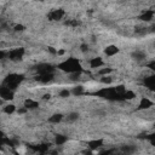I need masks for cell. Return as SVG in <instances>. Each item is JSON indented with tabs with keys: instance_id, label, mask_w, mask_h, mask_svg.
Here are the masks:
<instances>
[{
	"instance_id": "obj_1",
	"label": "cell",
	"mask_w": 155,
	"mask_h": 155,
	"mask_svg": "<svg viewBox=\"0 0 155 155\" xmlns=\"http://www.w3.org/2000/svg\"><path fill=\"white\" fill-rule=\"evenodd\" d=\"M58 68L63 71L69 73V74L76 73V71H80V63L76 58H67L58 64Z\"/></svg>"
},
{
	"instance_id": "obj_2",
	"label": "cell",
	"mask_w": 155,
	"mask_h": 155,
	"mask_svg": "<svg viewBox=\"0 0 155 155\" xmlns=\"http://www.w3.org/2000/svg\"><path fill=\"white\" fill-rule=\"evenodd\" d=\"M15 96L13 90H11L10 87H7L6 85L0 86V98L4 101H12Z\"/></svg>"
},
{
	"instance_id": "obj_3",
	"label": "cell",
	"mask_w": 155,
	"mask_h": 155,
	"mask_svg": "<svg viewBox=\"0 0 155 155\" xmlns=\"http://www.w3.org/2000/svg\"><path fill=\"white\" fill-rule=\"evenodd\" d=\"M24 54V50L23 48H13L8 52V59L11 61H19Z\"/></svg>"
},
{
	"instance_id": "obj_4",
	"label": "cell",
	"mask_w": 155,
	"mask_h": 155,
	"mask_svg": "<svg viewBox=\"0 0 155 155\" xmlns=\"http://www.w3.org/2000/svg\"><path fill=\"white\" fill-rule=\"evenodd\" d=\"M153 105H154V102H153L150 98H148V97H142V98L139 99V103H138V107H139V109H142V110H148V109H150Z\"/></svg>"
},
{
	"instance_id": "obj_5",
	"label": "cell",
	"mask_w": 155,
	"mask_h": 155,
	"mask_svg": "<svg viewBox=\"0 0 155 155\" xmlns=\"http://www.w3.org/2000/svg\"><path fill=\"white\" fill-rule=\"evenodd\" d=\"M64 15H65V13H64L63 10L57 8V10H52V11L48 13V18H50L51 21H61V19H63Z\"/></svg>"
},
{
	"instance_id": "obj_6",
	"label": "cell",
	"mask_w": 155,
	"mask_h": 155,
	"mask_svg": "<svg viewBox=\"0 0 155 155\" xmlns=\"http://www.w3.org/2000/svg\"><path fill=\"white\" fill-rule=\"evenodd\" d=\"M87 144H88L87 147L92 149V153H99L98 148H102L103 144H104V142H103V139H92Z\"/></svg>"
},
{
	"instance_id": "obj_7",
	"label": "cell",
	"mask_w": 155,
	"mask_h": 155,
	"mask_svg": "<svg viewBox=\"0 0 155 155\" xmlns=\"http://www.w3.org/2000/svg\"><path fill=\"white\" fill-rule=\"evenodd\" d=\"M88 65L91 69H98V68L104 65V61L101 57H93L88 61Z\"/></svg>"
},
{
	"instance_id": "obj_8",
	"label": "cell",
	"mask_w": 155,
	"mask_h": 155,
	"mask_svg": "<svg viewBox=\"0 0 155 155\" xmlns=\"http://www.w3.org/2000/svg\"><path fill=\"white\" fill-rule=\"evenodd\" d=\"M23 107L27 108L28 110H34V109H38L39 108V102L33 99V98H27L23 103Z\"/></svg>"
},
{
	"instance_id": "obj_9",
	"label": "cell",
	"mask_w": 155,
	"mask_h": 155,
	"mask_svg": "<svg viewBox=\"0 0 155 155\" xmlns=\"http://www.w3.org/2000/svg\"><path fill=\"white\" fill-rule=\"evenodd\" d=\"M104 53L108 56V57H114L119 53V47L116 45H108L105 48H104Z\"/></svg>"
},
{
	"instance_id": "obj_10",
	"label": "cell",
	"mask_w": 155,
	"mask_h": 155,
	"mask_svg": "<svg viewBox=\"0 0 155 155\" xmlns=\"http://www.w3.org/2000/svg\"><path fill=\"white\" fill-rule=\"evenodd\" d=\"M139 19L140 21H144V22H151L154 19V11L153 10H145V11H143V13L140 15Z\"/></svg>"
},
{
	"instance_id": "obj_11",
	"label": "cell",
	"mask_w": 155,
	"mask_h": 155,
	"mask_svg": "<svg viewBox=\"0 0 155 155\" xmlns=\"http://www.w3.org/2000/svg\"><path fill=\"white\" fill-rule=\"evenodd\" d=\"M132 58L136 59L137 62H143L147 59V53L144 51H140V50H136L132 52Z\"/></svg>"
},
{
	"instance_id": "obj_12",
	"label": "cell",
	"mask_w": 155,
	"mask_h": 155,
	"mask_svg": "<svg viewBox=\"0 0 155 155\" xmlns=\"http://www.w3.org/2000/svg\"><path fill=\"white\" fill-rule=\"evenodd\" d=\"M53 142L56 145H65V143L68 142V137L64 134H56Z\"/></svg>"
},
{
	"instance_id": "obj_13",
	"label": "cell",
	"mask_w": 155,
	"mask_h": 155,
	"mask_svg": "<svg viewBox=\"0 0 155 155\" xmlns=\"http://www.w3.org/2000/svg\"><path fill=\"white\" fill-rule=\"evenodd\" d=\"M84 92H85V87L81 86V85H79V86H74V87L70 90V93L74 94V96H76V97L81 96Z\"/></svg>"
},
{
	"instance_id": "obj_14",
	"label": "cell",
	"mask_w": 155,
	"mask_h": 155,
	"mask_svg": "<svg viewBox=\"0 0 155 155\" xmlns=\"http://www.w3.org/2000/svg\"><path fill=\"white\" fill-rule=\"evenodd\" d=\"M2 111L7 115H12L15 111H16V105L15 104H6L5 107H2Z\"/></svg>"
},
{
	"instance_id": "obj_15",
	"label": "cell",
	"mask_w": 155,
	"mask_h": 155,
	"mask_svg": "<svg viewBox=\"0 0 155 155\" xmlns=\"http://www.w3.org/2000/svg\"><path fill=\"white\" fill-rule=\"evenodd\" d=\"M79 113L78 111H71V113H69L68 115H67V117H65V120L68 121V122H75V121H78L79 120Z\"/></svg>"
},
{
	"instance_id": "obj_16",
	"label": "cell",
	"mask_w": 155,
	"mask_h": 155,
	"mask_svg": "<svg viewBox=\"0 0 155 155\" xmlns=\"http://www.w3.org/2000/svg\"><path fill=\"white\" fill-rule=\"evenodd\" d=\"M62 120H63V115L62 114H53V115H51L48 117V122H51V124H58Z\"/></svg>"
},
{
	"instance_id": "obj_17",
	"label": "cell",
	"mask_w": 155,
	"mask_h": 155,
	"mask_svg": "<svg viewBox=\"0 0 155 155\" xmlns=\"http://www.w3.org/2000/svg\"><path fill=\"white\" fill-rule=\"evenodd\" d=\"M144 84H145V87L153 88V87H154V84H155V78H154V75L147 76V78L144 79Z\"/></svg>"
},
{
	"instance_id": "obj_18",
	"label": "cell",
	"mask_w": 155,
	"mask_h": 155,
	"mask_svg": "<svg viewBox=\"0 0 155 155\" xmlns=\"http://www.w3.org/2000/svg\"><path fill=\"white\" fill-rule=\"evenodd\" d=\"M121 150H122L124 153H126V154H132V153L136 151V148L132 147V145H122V147H121Z\"/></svg>"
},
{
	"instance_id": "obj_19",
	"label": "cell",
	"mask_w": 155,
	"mask_h": 155,
	"mask_svg": "<svg viewBox=\"0 0 155 155\" xmlns=\"http://www.w3.org/2000/svg\"><path fill=\"white\" fill-rule=\"evenodd\" d=\"M70 94H71L70 93V90H68V88H63V90L59 91V97L61 98H68Z\"/></svg>"
},
{
	"instance_id": "obj_20",
	"label": "cell",
	"mask_w": 155,
	"mask_h": 155,
	"mask_svg": "<svg viewBox=\"0 0 155 155\" xmlns=\"http://www.w3.org/2000/svg\"><path fill=\"white\" fill-rule=\"evenodd\" d=\"M23 29H24V27H23L22 24H17V25L15 27V30H16V31H22Z\"/></svg>"
},
{
	"instance_id": "obj_21",
	"label": "cell",
	"mask_w": 155,
	"mask_h": 155,
	"mask_svg": "<svg viewBox=\"0 0 155 155\" xmlns=\"http://www.w3.org/2000/svg\"><path fill=\"white\" fill-rule=\"evenodd\" d=\"M80 47H81V51H82V52H86V51H88V45H86V44L81 45Z\"/></svg>"
},
{
	"instance_id": "obj_22",
	"label": "cell",
	"mask_w": 155,
	"mask_h": 155,
	"mask_svg": "<svg viewBox=\"0 0 155 155\" xmlns=\"http://www.w3.org/2000/svg\"><path fill=\"white\" fill-rule=\"evenodd\" d=\"M5 57H6V52L2 51V50H0V59H2V58H5Z\"/></svg>"
},
{
	"instance_id": "obj_23",
	"label": "cell",
	"mask_w": 155,
	"mask_h": 155,
	"mask_svg": "<svg viewBox=\"0 0 155 155\" xmlns=\"http://www.w3.org/2000/svg\"><path fill=\"white\" fill-rule=\"evenodd\" d=\"M35 1H38V0H35Z\"/></svg>"
}]
</instances>
